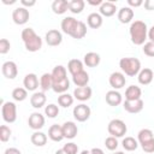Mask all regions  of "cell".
Listing matches in <instances>:
<instances>
[{
    "label": "cell",
    "mask_w": 154,
    "mask_h": 154,
    "mask_svg": "<svg viewBox=\"0 0 154 154\" xmlns=\"http://www.w3.org/2000/svg\"><path fill=\"white\" fill-rule=\"evenodd\" d=\"M22 41L25 46V49L28 52H37L42 48V38L34 31L32 28H25L23 29L20 34Z\"/></svg>",
    "instance_id": "cell-2"
},
{
    "label": "cell",
    "mask_w": 154,
    "mask_h": 154,
    "mask_svg": "<svg viewBox=\"0 0 154 154\" xmlns=\"http://www.w3.org/2000/svg\"><path fill=\"white\" fill-rule=\"evenodd\" d=\"M105 100L109 106L116 107V106H119L123 102V96L118 90H109V91L106 93Z\"/></svg>",
    "instance_id": "cell-19"
},
{
    "label": "cell",
    "mask_w": 154,
    "mask_h": 154,
    "mask_svg": "<svg viewBox=\"0 0 154 154\" xmlns=\"http://www.w3.org/2000/svg\"><path fill=\"white\" fill-rule=\"evenodd\" d=\"M141 95H142V90L137 85H130L125 90V100H128V101L140 100Z\"/></svg>",
    "instance_id": "cell-26"
},
{
    "label": "cell",
    "mask_w": 154,
    "mask_h": 154,
    "mask_svg": "<svg viewBox=\"0 0 154 154\" xmlns=\"http://www.w3.org/2000/svg\"><path fill=\"white\" fill-rule=\"evenodd\" d=\"M4 154H22V152L18 149V148H14V147H11V148H7Z\"/></svg>",
    "instance_id": "cell-49"
},
{
    "label": "cell",
    "mask_w": 154,
    "mask_h": 154,
    "mask_svg": "<svg viewBox=\"0 0 154 154\" xmlns=\"http://www.w3.org/2000/svg\"><path fill=\"white\" fill-rule=\"evenodd\" d=\"M61 129H63V135H64V138H67V140H72L77 136V132H78V128L76 125L75 122H65L63 125H61Z\"/></svg>",
    "instance_id": "cell-14"
},
{
    "label": "cell",
    "mask_w": 154,
    "mask_h": 154,
    "mask_svg": "<svg viewBox=\"0 0 154 154\" xmlns=\"http://www.w3.org/2000/svg\"><path fill=\"white\" fill-rule=\"evenodd\" d=\"M78 23H79V20L75 19L73 17H65L61 20L60 26H61L63 32H65L66 35H70L72 37L75 31H76V29H77V26H78Z\"/></svg>",
    "instance_id": "cell-8"
},
{
    "label": "cell",
    "mask_w": 154,
    "mask_h": 154,
    "mask_svg": "<svg viewBox=\"0 0 154 154\" xmlns=\"http://www.w3.org/2000/svg\"><path fill=\"white\" fill-rule=\"evenodd\" d=\"M52 75V78H53V83H57V82H61L64 79L67 78V71H66V67H64L63 65H57L53 71L51 72Z\"/></svg>",
    "instance_id": "cell-22"
},
{
    "label": "cell",
    "mask_w": 154,
    "mask_h": 154,
    "mask_svg": "<svg viewBox=\"0 0 154 154\" xmlns=\"http://www.w3.org/2000/svg\"><path fill=\"white\" fill-rule=\"evenodd\" d=\"M148 38H149V41L154 42V25L148 29Z\"/></svg>",
    "instance_id": "cell-50"
},
{
    "label": "cell",
    "mask_w": 154,
    "mask_h": 154,
    "mask_svg": "<svg viewBox=\"0 0 154 154\" xmlns=\"http://www.w3.org/2000/svg\"><path fill=\"white\" fill-rule=\"evenodd\" d=\"M72 82L76 84V87H85L89 83V75L87 71H81L72 76Z\"/></svg>",
    "instance_id": "cell-27"
},
{
    "label": "cell",
    "mask_w": 154,
    "mask_h": 154,
    "mask_svg": "<svg viewBox=\"0 0 154 154\" xmlns=\"http://www.w3.org/2000/svg\"><path fill=\"white\" fill-rule=\"evenodd\" d=\"M85 35H87V25H85V23H83V22L79 20L78 26H77V29H76V31H75V34H73L72 37L73 38H77V40H81Z\"/></svg>",
    "instance_id": "cell-38"
},
{
    "label": "cell",
    "mask_w": 154,
    "mask_h": 154,
    "mask_svg": "<svg viewBox=\"0 0 154 154\" xmlns=\"http://www.w3.org/2000/svg\"><path fill=\"white\" fill-rule=\"evenodd\" d=\"M112 154H124V152H120V150H118V152H113Z\"/></svg>",
    "instance_id": "cell-56"
},
{
    "label": "cell",
    "mask_w": 154,
    "mask_h": 154,
    "mask_svg": "<svg viewBox=\"0 0 154 154\" xmlns=\"http://www.w3.org/2000/svg\"><path fill=\"white\" fill-rule=\"evenodd\" d=\"M45 114L48 118H55L59 114V107L55 103H49L45 107Z\"/></svg>",
    "instance_id": "cell-39"
},
{
    "label": "cell",
    "mask_w": 154,
    "mask_h": 154,
    "mask_svg": "<svg viewBox=\"0 0 154 154\" xmlns=\"http://www.w3.org/2000/svg\"><path fill=\"white\" fill-rule=\"evenodd\" d=\"M137 79H138V83L142 84V85H148V84H150L152 81L154 79V73H153L152 69H149V67L141 69V71H140L138 75H137Z\"/></svg>",
    "instance_id": "cell-17"
},
{
    "label": "cell",
    "mask_w": 154,
    "mask_h": 154,
    "mask_svg": "<svg viewBox=\"0 0 154 154\" xmlns=\"http://www.w3.org/2000/svg\"><path fill=\"white\" fill-rule=\"evenodd\" d=\"M54 154H67V153H66V152H65V150L61 148V149H58V150H57Z\"/></svg>",
    "instance_id": "cell-53"
},
{
    "label": "cell",
    "mask_w": 154,
    "mask_h": 154,
    "mask_svg": "<svg viewBox=\"0 0 154 154\" xmlns=\"http://www.w3.org/2000/svg\"><path fill=\"white\" fill-rule=\"evenodd\" d=\"M29 17H30V13H29V10L20 6V7H17L13 10L12 12V19L13 22L17 24V25H23L25 24L28 20H29Z\"/></svg>",
    "instance_id": "cell-7"
},
{
    "label": "cell",
    "mask_w": 154,
    "mask_h": 154,
    "mask_svg": "<svg viewBox=\"0 0 154 154\" xmlns=\"http://www.w3.org/2000/svg\"><path fill=\"white\" fill-rule=\"evenodd\" d=\"M118 141H117V138L116 137H113V136H108L106 140H105V146H106V148L108 149V150H116L117 148H118Z\"/></svg>",
    "instance_id": "cell-41"
},
{
    "label": "cell",
    "mask_w": 154,
    "mask_h": 154,
    "mask_svg": "<svg viewBox=\"0 0 154 154\" xmlns=\"http://www.w3.org/2000/svg\"><path fill=\"white\" fill-rule=\"evenodd\" d=\"M53 87V78H52V75L51 73H43L41 77H40V88L41 90L45 93L49 89H52Z\"/></svg>",
    "instance_id": "cell-31"
},
{
    "label": "cell",
    "mask_w": 154,
    "mask_h": 154,
    "mask_svg": "<svg viewBox=\"0 0 154 154\" xmlns=\"http://www.w3.org/2000/svg\"><path fill=\"white\" fill-rule=\"evenodd\" d=\"M1 114H2V119L6 123H14L17 119V106L14 102L7 101V102H2L1 106Z\"/></svg>",
    "instance_id": "cell-5"
},
{
    "label": "cell",
    "mask_w": 154,
    "mask_h": 154,
    "mask_svg": "<svg viewBox=\"0 0 154 154\" xmlns=\"http://www.w3.org/2000/svg\"><path fill=\"white\" fill-rule=\"evenodd\" d=\"M20 4H22V6H23V7L28 8V7L34 6V5L36 4V1H35V0H30V1H28V0H20Z\"/></svg>",
    "instance_id": "cell-48"
},
{
    "label": "cell",
    "mask_w": 154,
    "mask_h": 154,
    "mask_svg": "<svg viewBox=\"0 0 154 154\" xmlns=\"http://www.w3.org/2000/svg\"><path fill=\"white\" fill-rule=\"evenodd\" d=\"M63 149L67 153V154H77L78 153V146L73 142H69L66 144H64Z\"/></svg>",
    "instance_id": "cell-42"
},
{
    "label": "cell",
    "mask_w": 154,
    "mask_h": 154,
    "mask_svg": "<svg viewBox=\"0 0 154 154\" xmlns=\"http://www.w3.org/2000/svg\"><path fill=\"white\" fill-rule=\"evenodd\" d=\"M73 100H75L73 95H70V94H67V93L60 94V95L58 96V103H59V106H61V107H64V108H67V107L72 106Z\"/></svg>",
    "instance_id": "cell-35"
},
{
    "label": "cell",
    "mask_w": 154,
    "mask_h": 154,
    "mask_svg": "<svg viewBox=\"0 0 154 154\" xmlns=\"http://www.w3.org/2000/svg\"><path fill=\"white\" fill-rule=\"evenodd\" d=\"M11 48V43L7 38H1L0 40V54H6Z\"/></svg>",
    "instance_id": "cell-44"
},
{
    "label": "cell",
    "mask_w": 154,
    "mask_h": 154,
    "mask_svg": "<svg viewBox=\"0 0 154 154\" xmlns=\"http://www.w3.org/2000/svg\"><path fill=\"white\" fill-rule=\"evenodd\" d=\"M73 117L77 122H85L90 118V114H91V111H90V107L87 106L85 103H79L77 106H75L73 108Z\"/></svg>",
    "instance_id": "cell-6"
},
{
    "label": "cell",
    "mask_w": 154,
    "mask_h": 154,
    "mask_svg": "<svg viewBox=\"0 0 154 154\" xmlns=\"http://www.w3.org/2000/svg\"><path fill=\"white\" fill-rule=\"evenodd\" d=\"M23 85L28 91H35L40 85V81L35 73H28L23 79Z\"/></svg>",
    "instance_id": "cell-15"
},
{
    "label": "cell",
    "mask_w": 154,
    "mask_h": 154,
    "mask_svg": "<svg viewBox=\"0 0 154 154\" xmlns=\"http://www.w3.org/2000/svg\"><path fill=\"white\" fill-rule=\"evenodd\" d=\"M83 64H84V63L81 61L79 59H71V60L67 63V70H69V72H70L72 76H75L76 73L83 71Z\"/></svg>",
    "instance_id": "cell-30"
},
{
    "label": "cell",
    "mask_w": 154,
    "mask_h": 154,
    "mask_svg": "<svg viewBox=\"0 0 154 154\" xmlns=\"http://www.w3.org/2000/svg\"><path fill=\"white\" fill-rule=\"evenodd\" d=\"M12 97L14 101H24L28 97V90L25 88H14L12 91Z\"/></svg>",
    "instance_id": "cell-37"
},
{
    "label": "cell",
    "mask_w": 154,
    "mask_h": 154,
    "mask_svg": "<svg viewBox=\"0 0 154 154\" xmlns=\"http://www.w3.org/2000/svg\"><path fill=\"white\" fill-rule=\"evenodd\" d=\"M90 154H103V150L101 148H91Z\"/></svg>",
    "instance_id": "cell-51"
},
{
    "label": "cell",
    "mask_w": 154,
    "mask_h": 154,
    "mask_svg": "<svg viewBox=\"0 0 154 154\" xmlns=\"http://www.w3.org/2000/svg\"><path fill=\"white\" fill-rule=\"evenodd\" d=\"M30 141L34 146L36 147H43L46 143H47V135L43 134L42 131H35L31 137H30Z\"/></svg>",
    "instance_id": "cell-29"
},
{
    "label": "cell",
    "mask_w": 154,
    "mask_h": 154,
    "mask_svg": "<svg viewBox=\"0 0 154 154\" xmlns=\"http://www.w3.org/2000/svg\"><path fill=\"white\" fill-rule=\"evenodd\" d=\"M85 2L83 0H71L69 1V11L73 14H78L84 10Z\"/></svg>",
    "instance_id": "cell-33"
},
{
    "label": "cell",
    "mask_w": 154,
    "mask_h": 154,
    "mask_svg": "<svg viewBox=\"0 0 154 154\" xmlns=\"http://www.w3.org/2000/svg\"><path fill=\"white\" fill-rule=\"evenodd\" d=\"M28 125L35 131H38L45 126V117L40 112H34L28 118Z\"/></svg>",
    "instance_id": "cell-10"
},
{
    "label": "cell",
    "mask_w": 154,
    "mask_h": 154,
    "mask_svg": "<svg viewBox=\"0 0 154 154\" xmlns=\"http://www.w3.org/2000/svg\"><path fill=\"white\" fill-rule=\"evenodd\" d=\"M70 88V81L69 78L61 81V82H57V83H53V87H52V90L57 94H64L67 91V89Z\"/></svg>",
    "instance_id": "cell-34"
},
{
    "label": "cell",
    "mask_w": 154,
    "mask_h": 154,
    "mask_svg": "<svg viewBox=\"0 0 154 154\" xmlns=\"http://www.w3.org/2000/svg\"><path fill=\"white\" fill-rule=\"evenodd\" d=\"M1 72L7 79H14L18 75V67L14 61H5L1 66Z\"/></svg>",
    "instance_id": "cell-12"
},
{
    "label": "cell",
    "mask_w": 154,
    "mask_h": 154,
    "mask_svg": "<svg viewBox=\"0 0 154 154\" xmlns=\"http://www.w3.org/2000/svg\"><path fill=\"white\" fill-rule=\"evenodd\" d=\"M69 10V1L66 0H54L52 2V11L55 14H64Z\"/></svg>",
    "instance_id": "cell-28"
},
{
    "label": "cell",
    "mask_w": 154,
    "mask_h": 154,
    "mask_svg": "<svg viewBox=\"0 0 154 154\" xmlns=\"http://www.w3.org/2000/svg\"><path fill=\"white\" fill-rule=\"evenodd\" d=\"M153 138H154V134L149 129H142L137 134V141H138L140 144H142L144 142H148V141H150Z\"/></svg>",
    "instance_id": "cell-36"
},
{
    "label": "cell",
    "mask_w": 154,
    "mask_h": 154,
    "mask_svg": "<svg viewBox=\"0 0 154 154\" xmlns=\"http://www.w3.org/2000/svg\"><path fill=\"white\" fill-rule=\"evenodd\" d=\"M143 0H128V5L129 7H140L141 5H143Z\"/></svg>",
    "instance_id": "cell-46"
},
{
    "label": "cell",
    "mask_w": 154,
    "mask_h": 154,
    "mask_svg": "<svg viewBox=\"0 0 154 154\" xmlns=\"http://www.w3.org/2000/svg\"><path fill=\"white\" fill-rule=\"evenodd\" d=\"M102 22H103L102 16L97 12H93L87 17V24L91 29H99L102 25Z\"/></svg>",
    "instance_id": "cell-25"
},
{
    "label": "cell",
    "mask_w": 154,
    "mask_h": 154,
    "mask_svg": "<svg viewBox=\"0 0 154 154\" xmlns=\"http://www.w3.org/2000/svg\"><path fill=\"white\" fill-rule=\"evenodd\" d=\"M81 154H90V150L84 149V150H82V152H81Z\"/></svg>",
    "instance_id": "cell-55"
},
{
    "label": "cell",
    "mask_w": 154,
    "mask_h": 154,
    "mask_svg": "<svg viewBox=\"0 0 154 154\" xmlns=\"http://www.w3.org/2000/svg\"><path fill=\"white\" fill-rule=\"evenodd\" d=\"M119 67L123 73L130 77H135L141 71V61L137 58H122L119 60Z\"/></svg>",
    "instance_id": "cell-3"
},
{
    "label": "cell",
    "mask_w": 154,
    "mask_h": 154,
    "mask_svg": "<svg viewBox=\"0 0 154 154\" xmlns=\"http://www.w3.org/2000/svg\"><path fill=\"white\" fill-rule=\"evenodd\" d=\"M143 6L147 11H153L154 10V0H146L143 2Z\"/></svg>",
    "instance_id": "cell-47"
},
{
    "label": "cell",
    "mask_w": 154,
    "mask_h": 154,
    "mask_svg": "<svg viewBox=\"0 0 154 154\" xmlns=\"http://www.w3.org/2000/svg\"><path fill=\"white\" fill-rule=\"evenodd\" d=\"M107 131L111 136L118 138V137H123L126 134L128 126L122 119H112L107 125Z\"/></svg>",
    "instance_id": "cell-4"
},
{
    "label": "cell",
    "mask_w": 154,
    "mask_h": 154,
    "mask_svg": "<svg viewBox=\"0 0 154 154\" xmlns=\"http://www.w3.org/2000/svg\"><path fill=\"white\" fill-rule=\"evenodd\" d=\"M45 38H46V43H47L48 46L55 47V46H59V45L61 43V41H63V35H61V32H60L59 30H57V29H51V30H48V31L46 32Z\"/></svg>",
    "instance_id": "cell-11"
},
{
    "label": "cell",
    "mask_w": 154,
    "mask_h": 154,
    "mask_svg": "<svg viewBox=\"0 0 154 154\" xmlns=\"http://www.w3.org/2000/svg\"><path fill=\"white\" fill-rule=\"evenodd\" d=\"M103 1H101V0H96V1H88V4L89 5H93V6H97V5H101Z\"/></svg>",
    "instance_id": "cell-52"
},
{
    "label": "cell",
    "mask_w": 154,
    "mask_h": 154,
    "mask_svg": "<svg viewBox=\"0 0 154 154\" xmlns=\"http://www.w3.org/2000/svg\"><path fill=\"white\" fill-rule=\"evenodd\" d=\"M123 107H124V109H125L126 112H129V113H140V112L143 109V107H144V102H143L142 99H140V100H134V101H128V100H125V101L123 102Z\"/></svg>",
    "instance_id": "cell-13"
},
{
    "label": "cell",
    "mask_w": 154,
    "mask_h": 154,
    "mask_svg": "<svg viewBox=\"0 0 154 154\" xmlns=\"http://www.w3.org/2000/svg\"><path fill=\"white\" fill-rule=\"evenodd\" d=\"M129 34L131 42L136 46L144 45V41L148 37V26L142 20H135L129 28Z\"/></svg>",
    "instance_id": "cell-1"
},
{
    "label": "cell",
    "mask_w": 154,
    "mask_h": 154,
    "mask_svg": "<svg viewBox=\"0 0 154 154\" xmlns=\"http://www.w3.org/2000/svg\"><path fill=\"white\" fill-rule=\"evenodd\" d=\"M122 146H123V148H124L125 150L132 152V150H136V149H137V147H138V141L135 140V138L131 137V136H126L125 138H123Z\"/></svg>",
    "instance_id": "cell-32"
},
{
    "label": "cell",
    "mask_w": 154,
    "mask_h": 154,
    "mask_svg": "<svg viewBox=\"0 0 154 154\" xmlns=\"http://www.w3.org/2000/svg\"><path fill=\"white\" fill-rule=\"evenodd\" d=\"M101 61V58L97 53L95 52H88L87 54H84L83 58V63L84 65H87L88 67H96Z\"/></svg>",
    "instance_id": "cell-24"
},
{
    "label": "cell",
    "mask_w": 154,
    "mask_h": 154,
    "mask_svg": "<svg viewBox=\"0 0 154 154\" xmlns=\"http://www.w3.org/2000/svg\"><path fill=\"white\" fill-rule=\"evenodd\" d=\"M46 100H47V97H46V95H45L43 91H35L30 96V105L34 108H37L38 109V108H41V107L45 106Z\"/></svg>",
    "instance_id": "cell-21"
},
{
    "label": "cell",
    "mask_w": 154,
    "mask_h": 154,
    "mask_svg": "<svg viewBox=\"0 0 154 154\" xmlns=\"http://www.w3.org/2000/svg\"><path fill=\"white\" fill-rule=\"evenodd\" d=\"M48 137H49L52 141H54V142H60V141L64 138L61 125H58V124L51 125L49 129H48Z\"/></svg>",
    "instance_id": "cell-23"
},
{
    "label": "cell",
    "mask_w": 154,
    "mask_h": 154,
    "mask_svg": "<svg viewBox=\"0 0 154 154\" xmlns=\"http://www.w3.org/2000/svg\"><path fill=\"white\" fill-rule=\"evenodd\" d=\"M141 147H142L143 152H146V153H148V154L154 153V138H153V140H150V141H148V142L142 143V144H141Z\"/></svg>",
    "instance_id": "cell-45"
},
{
    "label": "cell",
    "mask_w": 154,
    "mask_h": 154,
    "mask_svg": "<svg viewBox=\"0 0 154 154\" xmlns=\"http://www.w3.org/2000/svg\"><path fill=\"white\" fill-rule=\"evenodd\" d=\"M99 11H100V14L103 17H112L117 12V5L112 1H103L100 5Z\"/></svg>",
    "instance_id": "cell-20"
},
{
    "label": "cell",
    "mask_w": 154,
    "mask_h": 154,
    "mask_svg": "<svg viewBox=\"0 0 154 154\" xmlns=\"http://www.w3.org/2000/svg\"><path fill=\"white\" fill-rule=\"evenodd\" d=\"M108 82H109V85L113 88V90H118V89H122L123 87H125L126 78H125V75L123 72L116 71V72H112L109 75Z\"/></svg>",
    "instance_id": "cell-9"
},
{
    "label": "cell",
    "mask_w": 154,
    "mask_h": 154,
    "mask_svg": "<svg viewBox=\"0 0 154 154\" xmlns=\"http://www.w3.org/2000/svg\"><path fill=\"white\" fill-rule=\"evenodd\" d=\"M91 94H93V90L90 87L85 85V87H77L75 90H73V97L77 99L78 101H88L90 97H91Z\"/></svg>",
    "instance_id": "cell-16"
},
{
    "label": "cell",
    "mask_w": 154,
    "mask_h": 154,
    "mask_svg": "<svg viewBox=\"0 0 154 154\" xmlns=\"http://www.w3.org/2000/svg\"><path fill=\"white\" fill-rule=\"evenodd\" d=\"M11 134H12V131L7 125L0 126V141L1 142H7L11 137Z\"/></svg>",
    "instance_id": "cell-40"
},
{
    "label": "cell",
    "mask_w": 154,
    "mask_h": 154,
    "mask_svg": "<svg viewBox=\"0 0 154 154\" xmlns=\"http://www.w3.org/2000/svg\"><path fill=\"white\" fill-rule=\"evenodd\" d=\"M2 2H4L5 5H8V4H10V5H12V4H14V2H16V0H12V1H6V0H2Z\"/></svg>",
    "instance_id": "cell-54"
},
{
    "label": "cell",
    "mask_w": 154,
    "mask_h": 154,
    "mask_svg": "<svg viewBox=\"0 0 154 154\" xmlns=\"http://www.w3.org/2000/svg\"><path fill=\"white\" fill-rule=\"evenodd\" d=\"M134 14H135V13H134V10H132L131 7L124 6V7H122V8L118 11L117 17H118V20H119L120 23L128 24V23H130V22L132 20Z\"/></svg>",
    "instance_id": "cell-18"
},
{
    "label": "cell",
    "mask_w": 154,
    "mask_h": 154,
    "mask_svg": "<svg viewBox=\"0 0 154 154\" xmlns=\"http://www.w3.org/2000/svg\"><path fill=\"white\" fill-rule=\"evenodd\" d=\"M143 53L148 57H154V42L148 41L143 45Z\"/></svg>",
    "instance_id": "cell-43"
}]
</instances>
